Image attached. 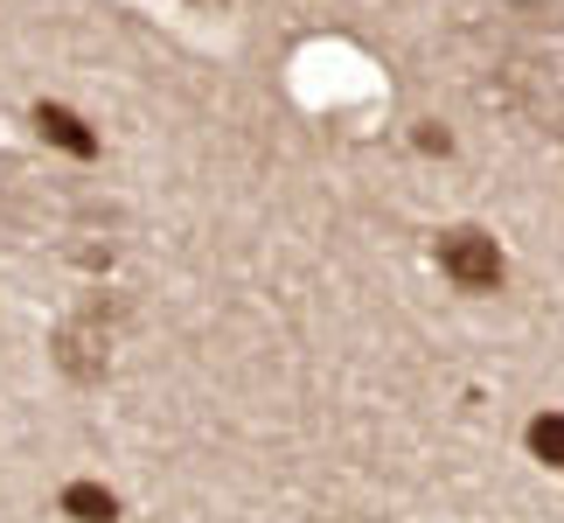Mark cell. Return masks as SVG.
I'll return each mask as SVG.
<instances>
[{"mask_svg": "<svg viewBox=\"0 0 564 523\" xmlns=\"http://www.w3.org/2000/svg\"><path fill=\"white\" fill-rule=\"evenodd\" d=\"M440 266H446L453 287H467V293L502 287V252H495L488 231H446L440 237Z\"/></svg>", "mask_w": 564, "mask_h": 523, "instance_id": "obj_1", "label": "cell"}, {"mask_svg": "<svg viewBox=\"0 0 564 523\" xmlns=\"http://www.w3.org/2000/svg\"><path fill=\"white\" fill-rule=\"evenodd\" d=\"M29 126H35L42 147H56V154H70V161H98V154H105L98 126L84 119L77 105H63V98H35V105H29Z\"/></svg>", "mask_w": 564, "mask_h": 523, "instance_id": "obj_2", "label": "cell"}, {"mask_svg": "<svg viewBox=\"0 0 564 523\" xmlns=\"http://www.w3.org/2000/svg\"><path fill=\"white\" fill-rule=\"evenodd\" d=\"M56 516L70 523H119V495L98 482V474H77V482L56 489Z\"/></svg>", "mask_w": 564, "mask_h": 523, "instance_id": "obj_3", "label": "cell"}, {"mask_svg": "<svg viewBox=\"0 0 564 523\" xmlns=\"http://www.w3.org/2000/svg\"><path fill=\"white\" fill-rule=\"evenodd\" d=\"M530 453L544 468H564V412H536L530 419Z\"/></svg>", "mask_w": 564, "mask_h": 523, "instance_id": "obj_4", "label": "cell"}]
</instances>
